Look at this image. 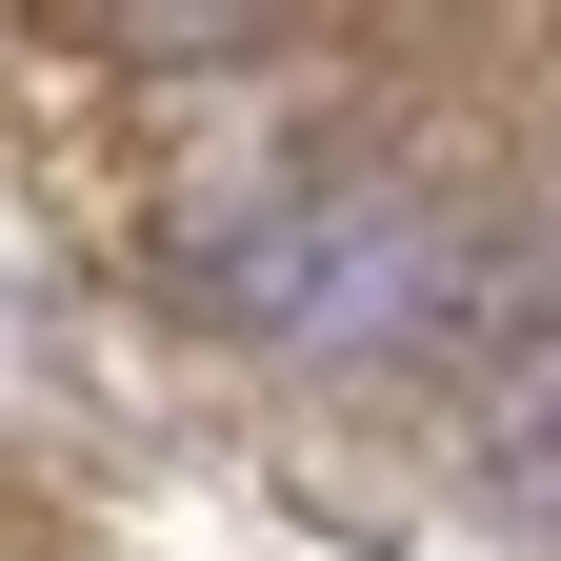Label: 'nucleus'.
Instances as JSON below:
<instances>
[{
	"mask_svg": "<svg viewBox=\"0 0 561 561\" xmlns=\"http://www.w3.org/2000/svg\"><path fill=\"white\" fill-rule=\"evenodd\" d=\"M101 21L140 41V60H221V41H261L280 0H101Z\"/></svg>",
	"mask_w": 561,
	"mask_h": 561,
	"instance_id": "2",
	"label": "nucleus"
},
{
	"mask_svg": "<svg viewBox=\"0 0 561 561\" xmlns=\"http://www.w3.org/2000/svg\"><path fill=\"white\" fill-rule=\"evenodd\" d=\"M461 280V241L421 221L401 181H280L261 221H221L201 241V301H221L241 341H381V321H421Z\"/></svg>",
	"mask_w": 561,
	"mask_h": 561,
	"instance_id": "1",
	"label": "nucleus"
}]
</instances>
